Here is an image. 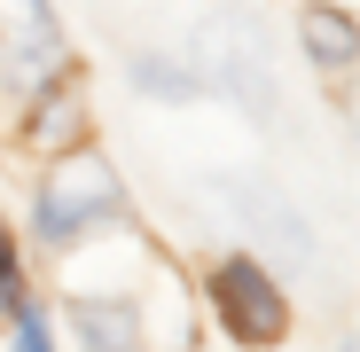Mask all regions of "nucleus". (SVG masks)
Instances as JSON below:
<instances>
[{
    "label": "nucleus",
    "instance_id": "obj_1",
    "mask_svg": "<svg viewBox=\"0 0 360 352\" xmlns=\"http://www.w3.org/2000/svg\"><path fill=\"white\" fill-rule=\"evenodd\" d=\"M110 211H117V172L102 157H79V149L55 164V181L39 188V235L47 243H71L79 227H94Z\"/></svg>",
    "mask_w": 360,
    "mask_h": 352
},
{
    "label": "nucleus",
    "instance_id": "obj_2",
    "mask_svg": "<svg viewBox=\"0 0 360 352\" xmlns=\"http://www.w3.org/2000/svg\"><path fill=\"white\" fill-rule=\"evenodd\" d=\"M212 298H219V321L243 337V344H274V337L290 329V306H282L274 274H266V266H251V259H227V266H219V282H212Z\"/></svg>",
    "mask_w": 360,
    "mask_h": 352
},
{
    "label": "nucleus",
    "instance_id": "obj_3",
    "mask_svg": "<svg viewBox=\"0 0 360 352\" xmlns=\"http://www.w3.org/2000/svg\"><path fill=\"white\" fill-rule=\"evenodd\" d=\"M0 63L16 79H39L63 63V32H55L47 0H0Z\"/></svg>",
    "mask_w": 360,
    "mask_h": 352
},
{
    "label": "nucleus",
    "instance_id": "obj_4",
    "mask_svg": "<svg viewBox=\"0 0 360 352\" xmlns=\"http://www.w3.org/2000/svg\"><path fill=\"white\" fill-rule=\"evenodd\" d=\"M306 47H314V63H352V16L337 8H306Z\"/></svg>",
    "mask_w": 360,
    "mask_h": 352
},
{
    "label": "nucleus",
    "instance_id": "obj_5",
    "mask_svg": "<svg viewBox=\"0 0 360 352\" xmlns=\"http://www.w3.org/2000/svg\"><path fill=\"white\" fill-rule=\"evenodd\" d=\"M71 133H79V94H71V86H55L47 110L32 117V141H39V149H63Z\"/></svg>",
    "mask_w": 360,
    "mask_h": 352
},
{
    "label": "nucleus",
    "instance_id": "obj_6",
    "mask_svg": "<svg viewBox=\"0 0 360 352\" xmlns=\"http://www.w3.org/2000/svg\"><path fill=\"white\" fill-rule=\"evenodd\" d=\"M16 352H47V321L39 313H16Z\"/></svg>",
    "mask_w": 360,
    "mask_h": 352
},
{
    "label": "nucleus",
    "instance_id": "obj_7",
    "mask_svg": "<svg viewBox=\"0 0 360 352\" xmlns=\"http://www.w3.org/2000/svg\"><path fill=\"white\" fill-rule=\"evenodd\" d=\"M0 306H16V259H8V235H0Z\"/></svg>",
    "mask_w": 360,
    "mask_h": 352
}]
</instances>
